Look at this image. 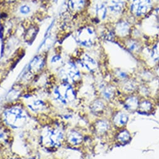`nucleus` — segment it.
Segmentation results:
<instances>
[{
	"label": "nucleus",
	"instance_id": "20e7f679",
	"mask_svg": "<svg viewBox=\"0 0 159 159\" xmlns=\"http://www.w3.org/2000/svg\"><path fill=\"white\" fill-rule=\"evenodd\" d=\"M152 4L151 0H131L130 10L135 17H142L151 10Z\"/></svg>",
	"mask_w": 159,
	"mask_h": 159
},
{
	"label": "nucleus",
	"instance_id": "423d86ee",
	"mask_svg": "<svg viewBox=\"0 0 159 159\" xmlns=\"http://www.w3.org/2000/svg\"><path fill=\"white\" fill-rule=\"evenodd\" d=\"M61 76L65 82H68L69 80L76 82L80 78V73L77 66L73 62L69 61L65 64L60 71Z\"/></svg>",
	"mask_w": 159,
	"mask_h": 159
},
{
	"label": "nucleus",
	"instance_id": "412c9836",
	"mask_svg": "<svg viewBox=\"0 0 159 159\" xmlns=\"http://www.w3.org/2000/svg\"><path fill=\"white\" fill-rule=\"evenodd\" d=\"M103 95L107 98H111L114 95V90L111 87H105L103 91Z\"/></svg>",
	"mask_w": 159,
	"mask_h": 159
},
{
	"label": "nucleus",
	"instance_id": "9d476101",
	"mask_svg": "<svg viewBox=\"0 0 159 159\" xmlns=\"http://www.w3.org/2000/svg\"><path fill=\"white\" fill-rule=\"evenodd\" d=\"M80 61L82 65L90 71H94L97 70L98 65L96 60L88 53L82 54Z\"/></svg>",
	"mask_w": 159,
	"mask_h": 159
},
{
	"label": "nucleus",
	"instance_id": "7ed1b4c3",
	"mask_svg": "<svg viewBox=\"0 0 159 159\" xmlns=\"http://www.w3.org/2000/svg\"><path fill=\"white\" fill-rule=\"evenodd\" d=\"M55 98L60 103L66 104L75 100V93L71 85L64 82L57 86L53 92Z\"/></svg>",
	"mask_w": 159,
	"mask_h": 159
},
{
	"label": "nucleus",
	"instance_id": "1a4fd4ad",
	"mask_svg": "<svg viewBox=\"0 0 159 159\" xmlns=\"http://www.w3.org/2000/svg\"><path fill=\"white\" fill-rule=\"evenodd\" d=\"M106 5L111 13L120 14L125 11L127 3V0H107Z\"/></svg>",
	"mask_w": 159,
	"mask_h": 159
},
{
	"label": "nucleus",
	"instance_id": "ddd939ff",
	"mask_svg": "<svg viewBox=\"0 0 159 159\" xmlns=\"http://www.w3.org/2000/svg\"><path fill=\"white\" fill-rule=\"evenodd\" d=\"M125 45L127 49L132 53H136L140 50L139 43L134 39H127L125 42Z\"/></svg>",
	"mask_w": 159,
	"mask_h": 159
},
{
	"label": "nucleus",
	"instance_id": "aec40b11",
	"mask_svg": "<svg viewBox=\"0 0 159 159\" xmlns=\"http://www.w3.org/2000/svg\"><path fill=\"white\" fill-rule=\"evenodd\" d=\"M108 124L104 121H100L97 124V130L99 133H103L108 129Z\"/></svg>",
	"mask_w": 159,
	"mask_h": 159
},
{
	"label": "nucleus",
	"instance_id": "39448f33",
	"mask_svg": "<svg viewBox=\"0 0 159 159\" xmlns=\"http://www.w3.org/2000/svg\"><path fill=\"white\" fill-rule=\"evenodd\" d=\"M63 137V133L60 130L50 129L44 132L42 135V141L45 145L50 147H55L61 144Z\"/></svg>",
	"mask_w": 159,
	"mask_h": 159
},
{
	"label": "nucleus",
	"instance_id": "a211bd4d",
	"mask_svg": "<svg viewBox=\"0 0 159 159\" xmlns=\"http://www.w3.org/2000/svg\"><path fill=\"white\" fill-rule=\"evenodd\" d=\"M151 56L155 61H159V41L157 42L153 47Z\"/></svg>",
	"mask_w": 159,
	"mask_h": 159
},
{
	"label": "nucleus",
	"instance_id": "5701e85b",
	"mask_svg": "<svg viewBox=\"0 0 159 159\" xmlns=\"http://www.w3.org/2000/svg\"><path fill=\"white\" fill-rule=\"evenodd\" d=\"M93 106H94L93 110H95V111H98V110H100L103 108V103L101 102H99V101H97V102H95Z\"/></svg>",
	"mask_w": 159,
	"mask_h": 159
},
{
	"label": "nucleus",
	"instance_id": "b1692460",
	"mask_svg": "<svg viewBox=\"0 0 159 159\" xmlns=\"http://www.w3.org/2000/svg\"><path fill=\"white\" fill-rule=\"evenodd\" d=\"M7 139V134L4 131H0V142H5Z\"/></svg>",
	"mask_w": 159,
	"mask_h": 159
},
{
	"label": "nucleus",
	"instance_id": "4468645a",
	"mask_svg": "<svg viewBox=\"0 0 159 159\" xmlns=\"http://www.w3.org/2000/svg\"><path fill=\"white\" fill-rule=\"evenodd\" d=\"M68 140L71 144L77 145L82 142V136L78 132L73 131L68 135Z\"/></svg>",
	"mask_w": 159,
	"mask_h": 159
},
{
	"label": "nucleus",
	"instance_id": "6ab92c4d",
	"mask_svg": "<svg viewBox=\"0 0 159 159\" xmlns=\"http://www.w3.org/2000/svg\"><path fill=\"white\" fill-rule=\"evenodd\" d=\"M129 139H130V134L126 130L121 132L118 136V139L119 140V141H120L122 142H126L129 140Z\"/></svg>",
	"mask_w": 159,
	"mask_h": 159
},
{
	"label": "nucleus",
	"instance_id": "f03ea898",
	"mask_svg": "<svg viewBox=\"0 0 159 159\" xmlns=\"http://www.w3.org/2000/svg\"><path fill=\"white\" fill-rule=\"evenodd\" d=\"M74 38L78 45L85 48H90L95 44L97 34L93 27L85 26L76 31Z\"/></svg>",
	"mask_w": 159,
	"mask_h": 159
},
{
	"label": "nucleus",
	"instance_id": "dca6fc26",
	"mask_svg": "<svg viewBox=\"0 0 159 159\" xmlns=\"http://www.w3.org/2000/svg\"><path fill=\"white\" fill-rule=\"evenodd\" d=\"M29 107L34 111H38L45 108V103L41 100H36L29 105Z\"/></svg>",
	"mask_w": 159,
	"mask_h": 159
},
{
	"label": "nucleus",
	"instance_id": "2eb2a0df",
	"mask_svg": "<svg viewBox=\"0 0 159 159\" xmlns=\"http://www.w3.org/2000/svg\"><path fill=\"white\" fill-rule=\"evenodd\" d=\"M128 120V116L127 115L122 112L118 113L114 118V122L116 125L118 126L124 125L126 124Z\"/></svg>",
	"mask_w": 159,
	"mask_h": 159
},
{
	"label": "nucleus",
	"instance_id": "f3484780",
	"mask_svg": "<svg viewBox=\"0 0 159 159\" xmlns=\"http://www.w3.org/2000/svg\"><path fill=\"white\" fill-rule=\"evenodd\" d=\"M125 105L129 110H135L138 107V100L135 97H130L127 100Z\"/></svg>",
	"mask_w": 159,
	"mask_h": 159
},
{
	"label": "nucleus",
	"instance_id": "f257e3e1",
	"mask_svg": "<svg viewBox=\"0 0 159 159\" xmlns=\"http://www.w3.org/2000/svg\"><path fill=\"white\" fill-rule=\"evenodd\" d=\"M27 120L25 111L18 107H14L7 110L4 113L5 124L12 129L23 127Z\"/></svg>",
	"mask_w": 159,
	"mask_h": 159
},
{
	"label": "nucleus",
	"instance_id": "393cba45",
	"mask_svg": "<svg viewBox=\"0 0 159 159\" xmlns=\"http://www.w3.org/2000/svg\"><path fill=\"white\" fill-rule=\"evenodd\" d=\"M116 74H117V75H118L119 77L121 78H126V76H127L126 73H125V72H124V71H118Z\"/></svg>",
	"mask_w": 159,
	"mask_h": 159
},
{
	"label": "nucleus",
	"instance_id": "6e6552de",
	"mask_svg": "<svg viewBox=\"0 0 159 159\" xmlns=\"http://www.w3.org/2000/svg\"><path fill=\"white\" fill-rule=\"evenodd\" d=\"M115 34L119 38H127L131 33L130 24L125 20L119 21L115 26Z\"/></svg>",
	"mask_w": 159,
	"mask_h": 159
},
{
	"label": "nucleus",
	"instance_id": "0eeeda50",
	"mask_svg": "<svg viewBox=\"0 0 159 159\" xmlns=\"http://www.w3.org/2000/svg\"><path fill=\"white\" fill-rule=\"evenodd\" d=\"M89 6V0H67L66 7L69 12L78 15L85 11Z\"/></svg>",
	"mask_w": 159,
	"mask_h": 159
},
{
	"label": "nucleus",
	"instance_id": "a878e982",
	"mask_svg": "<svg viewBox=\"0 0 159 159\" xmlns=\"http://www.w3.org/2000/svg\"><path fill=\"white\" fill-rule=\"evenodd\" d=\"M156 73L157 74V75L159 76V66L157 68V70H156Z\"/></svg>",
	"mask_w": 159,
	"mask_h": 159
},
{
	"label": "nucleus",
	"instance_id": "9b49d317",
	"mask_svg": "<svg viewBox=\"0 0 159 159\" xmlns=\"http://www.w3.org/2000/svg\"><path fill=\"white\" fill-rule=\"evenodd\" d=\"M108 8L106 3H100L95 6V14L99 20H105L107 16Z\"/></svg>",
	"mask_w": 159,
	"mask_h": 159
},
{
	"label": "nucleus",
	"instance_id": "f8f14e48",
	"mask_svg": "<svg viewBox=\"0 0 159 159\" xmlns=\"http://www.w3.org/2000/svg\"><path fill=\"white\" fill-rule=\"evenodd\" d=\"M45 60L43 56L40 55L36 57L30 64V68L31 71L37 72L39 70H42L45 65Z\"/></svg>",
	"mask_w": 159,
	"mask_h": 159
},
{
	"label": "nucleus",
	"instance_id": "4be33fe9",
	"mask_svg": "<svg viewBox=\"0 0 159 159\" xmlns=\"http://www.w3.org/2000/svg\"><path fill=\"white\" fill-rule=\"evenodd\" d=\"M151 108V103L147 101H145L142 102L140 106V110L142 111L146 112L150 110Z\"/></svg>",
	"mask_w": 159,
	"mask_h": 159
}]
</instances>
